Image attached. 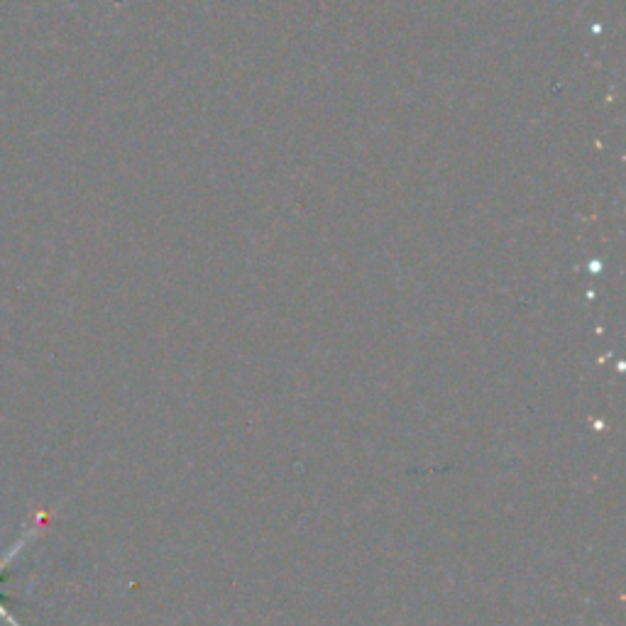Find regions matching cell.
<instances>
[{"instance_id": "1", "label": "cell", "mask_w": 626, "mask_h": 626, "mask_svg": "<svg viewBox=\"0 0 626 626\" xmlns=\"http://www.w3.org/2000/svg\"><path fill=\"white\" fill-rule=\"evenodd\" d=\"M25 543H27V536H25V538H20V541H18V543H15V546H13V548H10V551H8V553H5V556H3V560H0V573H3V570H5V565H8V563H10V560H13L15 556H18V553H20V548H23V546H25Z\"/></svg>"}, {"instance_id": "2", "label": "cell", "mask_w": 626, "mask_h": 626, "mask_svg": "<svg viewBox=\"0 0 626 626\" xmlns=\"http://www.w3.org/2000/svg\"><path fill=\"white\" fill-rule=\"evenodd\" d=\"M0 617H3V619H5V622H8L10 626H20V622H18V619H15V617H13V614H10V612H8V609H5V607H3V604H0Z\"/></svg>"}]
</instances>
